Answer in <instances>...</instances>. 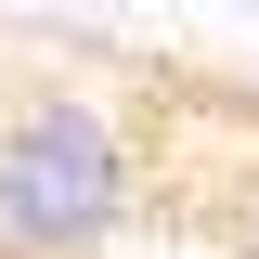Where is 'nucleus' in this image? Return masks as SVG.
I'll use <instances>...</instances> for the list:
<instances>
[{
	"label": "nucleus",
	"mask_w": 259,
	"mask_h": 259,
	"mask_svg": "<svg viewBox=\"0 0 259 259\" xmlns=\"http://www.w3.org/2000/svg\"><path fill=\"white\" fill-rule=\"evenodd\" d=\"M143 221V143L91 91H13L0 117V259H104Z\"/></svg>",
	"instance_id": "1"
},
{
	"label": "nucleus",
	"mask_w": 259,
	"mask_h": 259,
	"mask_svg": "<svg viewBox=\"0 0 259 259\" xmlns=\"http://www.w3.org/2000/svg\"><path fill=\"white\" fill-rule=\"evenodd\" d=\"M233 259H259V194H246V207H233Z\"/></svg>",
	"instance_id": "2"
},
{
	"label": "nucleus",
	"mask_w": 259,
	"mask_h": 259,
	"mask_svg": "<svg viewBox=\"0 0 259 259\" xmlns=\"http://www.w3.org/2000/svg\"><path fill=\"white\" fill-rule=\"evenodd\" d=\"M246 13H259V0H246Z\"/></svg>",
	"instance_id": "3"
}]
</instances>
